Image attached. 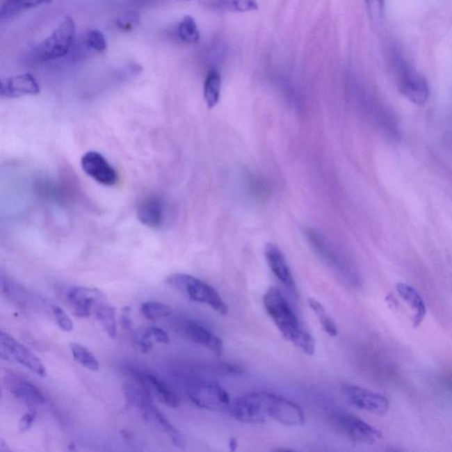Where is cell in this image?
Returning <instances> with one entry per match:
<instances>
[{"mask_svg":"<svg viewBox=\"0 0 452 452\" xmlns=\"http://www.w3.org/2000/svg\"><path fill=\"white\" fill-rule=\"evenodd\" d=\"M229 448L231 451H235L237 449V441L235 439H232L230 443H229Z\"/></svg>","mask_w":452,"mask_h":452,"instance_id":"cell-37","label":"cell"},{"mask_svg":"<svg viewBox=\"0 0 452 452\" xmlns=\"http://www.w3.org/2000/svg\"><path fill=\"white\" fill-rule=\"evenodd\" d=\"M304 232L311 247L328 264L342 273L351 271V268H349V265L344 260L341 255L337 253L333 245L327 241V239L319 231H317L316 229L307 227Z\"/></svg>","mask_w":452,"mask_h":452,"instance_id":"cell-12","label":"cell"},{"mask_svg":"<svg viewBox=\"0 0 452 452\" xmlns=\"http://www.w3.org/2000/svg\"><path fill=\"white\" fill-rule=\"evenodd\" d=\"M5 385L8 391L19 401L24 402L29 406L44 404L45 398L40 389L34 383L16 374H8L5 376Z\"/></svg>","mask_w":452,"mask_h":452,"instance_id":"cell-13","label":"cell"},{"mask_svg":"<svg viewBox=\"0 0 452 452\" xmlns=\"http://www.w3.org/2000/svg\"><path fill=\"white\" fill-rule=\"evenodd\" d=\"M121 325L127 330H132V320H131V307H125L121 314Z\"/></svg>","mask_w":452,"mask_h":452,"instance_id":"cell-36","label":"cell"},{"mask_svg":"<svg viewBox=\"0 0 452 452\" xmlns=\"http://www.w3.org/2000/svg\"><path fill=\"white\" fill-rule=\"evenodd\" d=\"M137 218L147 227H161L163 221V206L157 196H150L140 203L137 209Z\"/></svg>","mask_w":452,"mask_h":452,"instance_id":"cell-19","label":"cell"},{"mask_svg":"<svg viewBox=\"0 0 452 452\" xmlns=\"http://www.w3.org/2000/svg\"><path fill=\"white\" fill-rule=\"evenodd\" d=\"M186 392L190 401L206 410H229L232 405L229 393L215 382L206 380L190 382Z\"/></svg>","mask_w":452,"mask_h":452,"instance_id":"cell-5","label":"cell"},{"mask_svg":"<svg viewBox=\"0 0 452 452\" xmlns=\"http://www.w3.org/2000/svg\"><path fill=\"white\" fill-rule=\"evenodd\" d=\"M232 415L236 421L248 424L264 423L268 419L287 427H300L306 421L300 405L289 399L259 392L236 399Z\"/></svg>","mask_w":452,"mask_h":452,"instance_id":"cell-1","label":"cell"},{"mask_svg":"<svg viewBox=\"0 0 452 452\" xmlns=\"http://www.w3.org/2000/svg\"><path fill=\"white\" fill-rule=\"evenodd\" d=\"M341 389L347 401L357 408L378 415L385 414L389 411L388 399L379 393L348 383L343 385Z\"/></svg>","mask_w":452,"mask_h":452,"instance_id":"cell-9","label":"cell"},{"mask_svg":"<svg viewBox=\"0 0 452 452\" xmlns=\"http://www.w3.org/2000/svg\"><path fill=\"white\" fill-rule=\"evenodd\" d=\"M177 34L180 40L186 44H197L201 39V33L199 31L197 24L191 16H186L180 22L177 29Z\"/></svg>","mask_w":452,"mask_h":452,"instance_id":"cell-25","label":"cell"},{"mask_svg":"<svg viewBox=\"0 0 452 452\" xmlns=\"http://www.w3.org/2000/svg\"><path fill=\"white\" fill-rule=\"evenodd\" d=\"M264 304L268 316L284 339L293 344L305 355H313L316 352V341L300 326L296 313L277 287L268 288L264 296Z\"/></svg>","mask_w":452,"mask_h":452,"instance_id":"cell-2","label":"cell"},{"mask_svg":"<svg viewBox=\"0 0 452 452\" xmlns=\"http://www.w3.org/2000/svg\"><path fill=\"white\" fill-rule=\"evenodd\" d=\"M398 86L401 92L416 104H424L428 99L429 87L423 76L405 63L397 61Z\"/></svg>","mask_w":452,"mask_h":452,"instance_id":"cell-8","label":"cell"},{"mask_svg":"<svg viewBox=\"0 0 452 452\" xmlns=\"http://www.w3.org/2000/svg\"><path fill=\"white\" fill-rule=\"evenodd\" d=\"M132 371L145 386L152 398H155L168 407L176 408L179 405V398L168 385L156 376L147 372Z\"/></svg>","mask_w":452,"mask_h":452,"instance_id":"cell-16","label":"cell"},{"mask_svg":"<svg viewBox=\"0 0 452 452\" xmlns=\"http://www.w3.org/2000/svg\"><path fill=\"white\" fill-rule=\"evenodd\" d=\"M370 17L375 22H381L385 13V0H366Z\"/></svg>","mask_w":452,"mask_h":452,"instance_id":"cell-33","label":"cell"},{"mask_svg":"<svg viewBox=\"0 0 452 452\" xmlns=\"http://www.w3.org/2000/svg\"><path fill=\"white\" fill-rule=\"evenodd\" d=\"M265 257H266L268 267L271 268L277 280L293 293H297V286L293 273H291L286 258L280 248L275 244L268 243L265 248Z\"/></svg>","mask_w":452,"mask_h":452,"instance_id":"cell-14","label":"cell"},{"mask_svg":"<svg viewBox=\"0 0 452 452\" xmlns=\"http://www.w3.org/2000/svg\"><path fill=\"white\" fill-rule=\"evenodd\" d=\"M81 166L88 176L101 185L113 186L117 184L119 176L106 157L97 152L85 153L81 159Z\"/></svg>","mask_w":452,"mask_h":452,"instance_id":"cell-10","label":"cell"},{"mask_svg":"<svg viewBox=\"0 0 452 452\" xmlns=\"http://www.w3.org/2000/svg\"><path fill=\"white\" fill-rule=\"evenodd\" d=\"M70 348L74 359L79 364L85 369L91 370V371H97L99 369V363H98L97 359L86 347L80 345V344L72 343Z\"/></svg>","mask_w":452,"mask_h":452,"instance_id":"cell-26","label":"cell"},{"mask_svg":"<svg viewBox=\"0 0 452 452\" xmlns=\"http://www.w3.org/2000/svg\"><path fill=\"white\" fill-rule=\"evenodd\" d=\"M2 289L6 296L21 306L26 305L29 300V296L22 286L15 284V282L5 280L4 277H2Z\"/></svg>","mask_w":452,"mask_h":452,"instance_id":"cell-29","label":"cell"},{"mask_svg":"<svg viewBox=\"0 0 452 452\" xmlns=\"http://www.w3.org/2000/svg\"><path fill=\"white\" fill-rule=\"evenodd\" d=\"M309 305L310 309L313 310L314 314H316L317 319H318L321 325L325 330V332L329 334L330 336L336 337L337 333H339L336 323L332 319V317L328 314L323 305L319 301L311 299V298L309 299Z\"/></svg>","mask_w":452,"mask_h":452,"instance_id":"cell-27","label":"cell"},{"mask_svg":"<svg viewBox=\"0 0 452 452\" xmlns=\"http://www.w3.org/2000/svg\"><path fill=\"white\" fill-rule=\"evenodd\" d=\"M142 414L150 423L155 425L157 428L168 435L175 447L180 449V450H184V437H183V435L178 429L175 426H172L171 422L167 420L165 415L156 406H154L153 404L150 405L148 407L144 409Z\"/></svg>","mask_w":452,"mask_h":452,"instance_id":"cell-18","label":"cell"},{"mask_svg":"<svg viewBox=\"0 0 452 452\" xmlns=\"http://www.w3.org/2000/svg\"><path fill=\"white\" fill-rule=\"evenodd\" d=\"M98 322L101 323L104 332L111 339L117 337L116 311L113 307L106 302L98 306L94 312Z\"/></svg>","mask_w":452,"mask_h":452,"instance_id":"cell-24","label":"cell"},{"mask_svg":"<svg viewBox=\"0 0 452 452\" xmlns=\"http://www.w3.org/2000/svg\"><path fill=\"white\" fill-rule=\"evenodd\" d=\"M167 284L195 302L208 305L215 312L226 316L229 312L227 304L222 299L215 288L206 282L188 274L175 273L170 275Z\"/></svg>","mask_w":452,"mask_h":452,"instance_id":"cell-3","label":"cell"},{"mask_svg":"<svg viewBox=\"0 0 452 452\" xmlns=\"http://www.w3.org/2000/svg\"><path fill=\"white\" fill-rule=\"evenodd\" d=\"M51 0H4L1 6V19H8L21 14L25 10L48 4Z\"/></svg>","mask_w":452,"mask_h":452,"instance_id":"cell-23","label":"cell"},{"mask_svg":"<svg viewBox=\"0 0 452 452\" xmlns=\"http://www.w3.org/2000/svg\"><path fill=\"white\" fill-rule=\"evenodd\" d=\"M67 300L74 316L88 318L100 304L106 302V298L100 290L75 287L68 291Z\"/></svg>","mask_w":452,"mask_h":452,"instance_id":"cell-11","label":"cell"},{"mask_svg":"<svg viewBox=\"0 0 452 452\" xmlns=\"http://www.w3.org/2000/svg\"><path fill=\"white\" fill-rule=\"evenodd\" d=\"M143 337L149 340H150V339H154L156 341L162 344H168L170 342V337L167 335L165 330L156 327L148 328Z\"/></svg>","mask_w":452,"mask_h":452,"instance_id":"cell-34","label":"cell"},{"mask_svg":"<svg viewBox=\"0 0 452 452\" xmlns=\"http://www.w3.org/2000/svg\"><path fill=\"white\" fill-rule=\"evenodd\" d=\"M221 87L222 78L219 72L216 70L209 71L203 86V97L209 109H213L217 106L220 99Z\"/></svg>","mask_w":452,"mask_h":452,"instance_id":"cell-22","label":"cell"},{"mask_svg":"<svg viewBox=\"0 0 452 452\" xmlns=\"http://www.w3.org/2000/svg\"><path fill=\"white\" fill-rule=\"evenodd\" d=\"M85 44L90 50L103 52L107 49V42L103 33L99 31H90L85 37Z\"/></svg>","mask_w":452,"mask_h":452,"instance_id":"cell-30","label":"cell"},{"mask_svg":"<svg viewBox=\"0 0 452 452\" xmlns=\"http://www.w3.org/2000/svg\"><path fill=\"white\" fill-rule=\"evenodd\" d=\"M40 93V86L37 79L31 73L17 75L3 80L1 97L16 98L24 96H35Z\"/></svg>","mask_w":452,"mask_h":452,"instance_id":"cell-15","label":"cell"},{"mask_svg":"<svg viewBox=\"0 0 452 452\" xmlns=\"http://www.w3.org/2000/svg\"><path fill=\"white\" fill-rule=\"evenodd\" d=\"M330 420L337 433L355 444H373L382 437L378 429L348 412H333Z\"/></svg>","mask_w":452,"mask_h":452,"instance_id":"cell-4","label":"cell"},{"mask_svg":"<svg viewBox=\"0 0 452 452\" xmlns=\"http://www.w3.org/2000/svg\"><path fill=\"white\" fill-rule=\"evenodd\" d=\"M74 37V19L70 16H67L51 35L39 45L38 57L42 60H52L64 57L70 52Z\"/></svg>","mask_w":452,"mask_h":452,"instance_id":"cell-6","label":"cell"},{"mask_svg":"<svg viewBox=\"0 0 452 452\" xmlns=\"http://www.w3.org/2000/svg\"><path fill=\"white\" fill-rule=\"evenodd\" d=\"M184 333L192 342L211 350L215 355L220 356L224 349V344L214 333L209 332L205 327L193 321H189L184 326Z\"/></svg>","mask_w":452,"mask_h":452,"instance_id":"cell-17","label":"cell"},{"mask_svg":"<svg viewBox=\"0 0 452 452\" xmlns=\"http://www.w3.org/2000/svg\"><path fill=\"white\" fill-rule=\"evenodd\" d=\"M0 353L2 358L17 362L41 378L47 376V370L40 359L5 332H0Z\"/></svg>","mask_w":452,"mask_h":452,"instance_id":"cell-7","label":"cell"},{"mask_svg":"<svg viewBox=\"0 0 452 452\" xmlns=\"http://www.w3.org/2000/svg\"><path fill=\"white\" fill-rule=\"evenodd\" d=\"M140 313L148 320H157L171 316L172 314V307L168 305L157 301H147L140 306Z\"/></svg>","mask_w":452,"mask_h":452,"instance_id":"cell-28","label":"cell"},{"mask_svg":"<svg viewBox=\"0 0 452 452\" xmlns=\"http://www.w3.org/2000/svg\"><path fill=\"white\" fill-rule=\"evenodd\" d=\"M51 312L52 314H54L56 322H57L58 326L60 327L63 332H73V321H72L70 316H68V314L65 313L61 307L54 305V306H51Z\"/></svg>","mask_w":452,"mask_h":452,"instance_id":"cell-31","label":"cell"},{"mask_svg":"<svg viewBox=\"0 0 452 452\" xmlns=\"http://www.w3.org/2000/svg\"><path fill=\"white\" fill-rule=\"evenodd\" d=\"M35 417H37V412L35 411L31 410L26 412L19 421V430L21 432L29 430L34 423Z\"/></svg>","mask_w":452,"mask_h":452,"instance_id":"cell-35","label":"cell"},{"mask_svg":"<svg viewBox=\"0 0 452 452\" xmlns=\"http://www.w3.org/2000/svg\"><path fill=\"white\" fill-rule=\"evenodd\" d=\"M139 24L140 15L138 13L134 11L127 12L125 14L121 15L116 21L117 27L124 31H131Z\"/></svg>","mask_w":452,"mask_h":452,"instance_id":"cell-32","label":"cell"},{"mask_svg":"<svg viewBox=\"0 0 452 452\" xmlns=\"http://www.w3.org/2000/svg\"><path fill=\"white\" fill-rule=\"evenodd\" d=\"M397 291L403 299L412 307L414 311V327L420 326L427 314V307L422 299L420 293L414 289V287L405 283L397 284Z\"/></svg>","mask_w":452,"mask_h":452,"instance_id":"cell-20","label":"cell"},{"mask_svg":"<svg viewBox=\"0 0 452 452\" xmlns=\"http://www.w3.org/2000/svg\"><path fill=\"white\" fill-rule=\"evenodd\" d=\"M206 6L219 12L247 13L258 9L257 0H208Z\"/></svg>","mask_w":452,"mask_h":452,"instance_id":"cell-21","label":"cell"}]
</instances>
